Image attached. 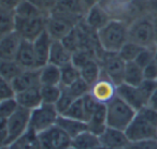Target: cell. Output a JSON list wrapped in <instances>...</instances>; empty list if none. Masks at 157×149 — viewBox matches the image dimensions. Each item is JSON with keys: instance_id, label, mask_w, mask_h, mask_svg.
<instances>
[{"instance_id": "6da1fadb", "label": "cell", "mask_w": 157, "mask_h": 149, "mask_svg": "<svg viewBox=\"0 0 157 149\" xmlns=\"http://www.w3.org/2000/svg\"><path fill=\"white\" fill-rule=\"evenodd\" d=\"M97 40L103 52L118 53L129 41V24L123 20L112 18L97 31Z\"/></svg>"}, {"instance_id": "44dd1931", "label": "cell", "mask_w": 157, "mask_h": 149, "mask_svg": "<svg viewBox=\"0 0 157 149\" xmlns=\"http://www.w3.org/2000/svg\"><path fill=\"white\" fill-rule=\"evenodd\" d=\"M88 131L93 134L99 136L105 131L108 128L107 125V104L99 103L95 112L87 121Z\"/></svg>"}, {"instance_id": "4dcf8cb0", "label": "cell", "mask_w": 157, "mask_h": 149, "mask_svg": "<svg viewBox=\"0 0 157 149\" xmlns=\"http://www.w3.org/2000/svg\"><path fill=\"white\" fill-rule=\"evenodd\" d=\"M63 93V86L61 85H48L41 86V95L42 101L45 104L56 105Z\"/></svg>"}, {"instance_id": "e575fe53", "label": "cell", "mask_w": 157, "mask_h": 149, "mask_svg": "<svg viewBox=\"0 0 157 149\" xmlns=\"http://www.w3.org/2000/svg\"><path fill=\"white\" fill-rule=\"evenodd\" d=\"M143 50V47L138 44L133 43L131 41H128L118 52V55L122 57V59L126 62L129 61H136L137 57L139 56V54L141 53V50Z\"/></svg>"}, {"instance_id": "1f68e13d", "label": "cell", "mask_w": 157, "mask_h": 149, "mask_svg": "<svg viewBox=\"0 0 157 149\" xmlns=\"http://www.w3.org/2000/svg\"><path fill=\"white\" fill-rule=\"evenodd\" d=\"M15 143L21 149H41L39 134L31 129H28V131L23 134Z\"/></svg>"}, {"instance_id": "83f0119b", "label": "cell", "mask_w": 157, "mask_h": 149, "mask_svg": "<svg viewBox=\"0 0 157 149\" xmlns=\"http://www.w3.org/2000/svg\"><path fill=\"white\" fill-rule=\"evenodd\" d=\"M23 71L24 69L18 65L15 59L12 60L0 59V78L13 82Z\"/></svg>"}, {"instance_id": "7402d4cb", "label": "cell", "mask_w": 157, "mask_h": 149, "mask_svg": "<svg viewBox=\"0 0 157 149\" xmlns=\"http://www.w3.org/2000/svg\"><path fill=\"white\" fill-rule=\"evenodd\" d=\"M72 55H73V53L68 50L63 42L54 40L52 43V47H51L48 62L60 68L67 63L71 62Z\"/></svg>"}, {"instance_id": "603a6c76", "label": "cell", "mask_w": 157, "mask_h": 149, "mask_svg": "<svg viewBox=\"0 0 157 149\" xmlns=\"http://www.w3.org/2000/svg\"><path fill=\"white\" fill-rule=\"evenodd\" d=\"M56 125L61 128L71 138H74L83 132L88 131V125L86 121L75 120V119L68 118L66 116H61V115L59 116Z\"/></svg>"}, {"instance_id": "ffe728a7", "label": "cell", "mask_w": 157, "mask_h": 149, "mask_svg": "<svg viewBox=\"0 0 157 149\" xmlns=\"http://www.w3.org/2000/svg\"><path fill=\"white\" fill-rule=\"evenodd\" d=\"M15 60L24 70L37 69V58H36L33 42L23 40L22 44L20 46V50L16 54Z\"/></svg>"}, {"instance_id": "ab89813d", "label": "cell", "mask_w": 157, "mask_h": 149, "mask_svg": "<svg viewBox=\"0 0 157 149\" xmlns=\"http://www.w3.org/2000/svg\"><path fill=\"white\" fill-rule=\"evenodd\" d=\"M16 97V91L12 82L0 78V101L7 99H13Z\"/></svg>"}, {"instance_id": "d6a6232c", "label": "cell", "mask_w": 157, "mask_h": 149, "mask_svg": "<svg viewBox=\"0 0 157 149\" xmlns=\"http://www.w3.org/2000/svg\"><path fill=\"white\" fill-rule=\"evenodd\" d=\"M15 13L14 11L0 9V35L15 31Z\"/></svg>"}, {"instance_id": "836d02e7", "label": "cell", "mask_w": 157, "mask_h": 149, "mask_svg": "<svg viewBox=\"0 0 157 149\" xmlns=\"http://www.w3.org/2000/svg\"><path fill=\"white\" fill-rule=\"evenodd\" d=\"M61 116H66V117H68V118L75 119V120H81V121H86V122H87V116H86L85 107H84L83 98L76 99L75 101L72 103V105L66 110L65 114H63Z\"/></svg>"}, {"instance_id": "cb8c5ba5", "label": "cell", "mask_w": 157, "mask_h": 149, "mask_svg": "<svg viewBox=\"0 0 157 149\" xmlns=\"http://www.w3.org/2000/svg\"><path fill=\"white\" fill-rule=\"evenodd\" d=\"M80 71H81V77L92 87L100 78L102 74V68L100 61L97 58H94L80 68Z\"/></svg>"}, {"instance_id": "bcb514c9", "label": "cell", "mask_w": 157, "mask_h": 149, "mask_svg": "<svg viewBox=\"0 0 157 149\" xmlns=\"http://www.w3.org/2000/svg\"><path fill=\"white\" fill-rule=\"evenodd\" d=\"M146 12L151 16H157V0H146Z\"/></svg>"}, {"instance_id": "ee69618b", "label": "cell", "mask_w": 157, "mask_h": 149, "mask_svg": "<svg viewBox=\"0 0 157 149\" xmlns=\"http://www.w3.org/2000/svg\"><path fill=\"white\" fill-rule=\"evenodd\" d=\"M21 0H0V9L14 11Z\"/></svg>"}, {"instance_id": "9a60e30c", "label": "cell", "mask_w": 157, "mask_h": 149, "mask_svg": "<svg viewBox=\"0 0 157 149\" xmlns=\"http://www.w3.org/2000/svg\"><path fill=\"white\" fill-rule=\"evenodd\" d=\"M112 18L113 17L110 15L107 9L101 6V3H99L87 10L83 22L88 28L97 32L101 28H103Z\"/></svg>"}, {"instance_id": "c3c4849f", "label": "cell", "mask_w": 157, "mask_h": 149, "mask_svg": "<svg viewBox=\"0 0 157 149\" xmlns=\"http://www.w3.org/2000/svg\"><path fill=\"white\" fill-rule=\"evenodd\" d=\"M82 1H83V3L85 5V7L87 8V10H88V9H90V8L94 7V6L101 3L102 0H82Z\"/></svg>"}, {"instance_id": "681fc988", "label": "cell", "mask_w": 157, "mask_h": 149, "mask_svg": "<svg viewBox=\"0 0 157 149\" xmlns=\"http://www.w3.org/2000/svg\"><path fill=\"white\" fill-rule=\"evenodd\" d=\"M44 2H45L46 7H48V10L50 11V13L53 11L55 7H56L57 2H58V0H44Z\"/></svg>"}, {"instance_id": "5bb4252c", "label": "cell", "mask_w": 157, "mask_h": 149, "mask_svg": "<svg viewBox=\"0 0 157 149\" xmlns=\"http://www.w3.org/2000/svg\"><path fill=\"white\" fill-rule=\"evenodd\" d=\"M99 140H100V144L108 149L128 148L130 144L126 132L110 127H108L105 131L99 136Z\"/></svg>"}, {"instance_id": "f6af8a7d", "label": "cell", "mask_w": 157, "mask_h": 149, "mask_svg": "<svg viewBox=\"0 0 157 149\" xmlns=\"http://www.w3.org/2000/svg\"><path fill=\"white\" fill-rule=\"evenodd\" d=\"M28 1L30 3H33L36 8H38L45 16H48L50 14V11L48 10V7H46L44 0H28Z\"/></svg>"}, {"instance_id": "f1b7e54d", "label": "cell", "mask_w": 157, "mask_h": 149, "mask_svg": "<svg viewBox=\"0 0 157 149\" xmlns=\"http://www.w3.org/2000/svg\"><path fill=\"white\" fill-rule=\"evenodd\" d=\"M61 72V86L68 87L73 84L75 80L81 78V71L73 62H69L67 65L60 67Z\"/></svg>"}, {"instance_id": "f546056e", "label": "cell", "mask_w": 157, "mask_h": 149, "mask_svg": "<svg viewBox=\"0 0 157 149\" xmlns=\"http://www.w3.org/2000/svg\"><path fill=\"white\" fill-rule=\"evenodd\" d=\"M16 17L21 18H33L39 17V16H45L38 8H36L33 3H30L28 0H21L20 3L16 6L14 10Z\"/></svg>"}, {"instance_id": "277c9868", "label": "cell", "mask_w": 157, "mask_h": 149, "mask_svg": "<svg viewBox=\"0 0 157 149\" xmlns=\"http://www.w3.org/2000/svg\"><path fill=\"white\" fill-rule=\"evenodd\" d=\"M59 116L60 114L57 110L56 106L43 103L30 112L29 129L40 134L54 127L57 123Z\"/></svg>"}, {"instance_id": "f35d334b", "label": "cell", "mask_w": 157, "mask_h": 149, "mask_svg": "<svg viewBox=\"0 0 157 149\" xmlns=\"http://www.w3.org/2000/svg\"><path fill=\"white\" fill-rule=\"evenodd\" d=\"M75 100L76 99L69 92V90H68L67 88H65V87H63V93H61L60 98H59L58 102H57L55 106H56L59 114L63 115V114H65L66 110L72 105V103H73Z\"/></svg>"}, {"instance_id": "7c38bea8", "label": "cell", "mask_w": 157, "mask_h": 149, "mask_svg": "<svg viewBox=\"0 0 157 149\" xmlns=\"http://www.w3.org/2000/svg\"><path fill=\"white\" fill-rule=\"evenodd\" d=\"M116 90H117V86L102 73L100 78L90 87V93L97 102L108 104L112 99H114L117 95Z\"/></svg>"}, {"instance_id": "30bf717a", "label": "cell", "mask_w": 157, "mask_h": 149, "mask_svg": "<svg viewBox=\"0 0 157 149\" xmlns=\"http://www.w3.org/2000/svg\"><path fill=\"white\" fill-rule=\"evenodd\" d=\"M15 31L23 38V40L33 42L45 31L46 16L33 18H21L15 16Z\"/></svg>"}, {"instance_id": "f907efd6", "label": "cell", "mask_w": 157, "mask_h": 149, "mask_svg": "<svg viewBox=\"0 0 157 149\" xmlns=\"http://www.w3.org/2000/svg\"><path fill=\"white\" fill-rule=\"evenodd\" d=\"M1 149H21V147L16 143H13L11 145H8V146H1Z\"/></svg>"}, {"instance_id": "2e32d148", "label": "cell", "mask_w": 157, "mask_h": 149, "mask_svg": "<svg viewBox=\"0 0 157 149\" xmlns=\"http://www.w3.org/2000/svg\"><path fill=\"white\" fill-rule=\"evenodd\" d=\"M22 42L23 38L16 31L0 35V59H15Z\"/></svg>"}, {"instance_id": "52a82bcc", "label": "cell", "mask_w": 157, "mask_h": 149, "mask_svg": "<svg viewBox=\"0 0 157 149\" xmlns=\"http://www.w3.org/2000/svg\"><path fill=\"white\" fill-rule=\"evenodd\" d=\"M125 132H126L130 143L157 138V127L152 122H150L147 119L144 118L138 112Z\"/></svg>"}, {"instance_id": "d590c367", "label": "cell", "mask_w": 157, "mask_h": 149, "mask_svg": "<svg viewBox=\"0 0 157 149\" xmlns=\"http://www.w3.org/2000/svg\"><path fill=\"white\" fill-rule=\"evenodd\" d=\"M69 90V92L73 95L75 99H80L83 98L84 95H86L87 93H90V86L83 80V78H78V80L73 83L72 85L68 87H65Z\"/></svg>"}, {"instance_id": "b9f144b4", "label": "cell", "mask_w": 157, "mask_h": 149, "mask_svg": "<svg viewBox=\"0 0 157 149\" xmlns=\"http://www.w3.org/2000/svg\"><path fill=\"white\" fill-rule=\"evenodd\" d=\"M128 149H157V138L156 140H147L130 143Z\"/></svg>"}, {"instance_id": "9c48e42d", "label": "cell", "mask_w": 157, "mask_h": 149, "mask_svg": "<svg viewBox=\"0 0 157 149\" xmlns=\"http://www.w3.org/2000/svg\"><path fill=\"white\" fill-rule=\"evenodd\" d=\"M78 25L71 20L56 13H50L45 18V30L53 40L61 41Z\"/></svg>"}, {"instance_id": "8fae6325", "label": "cell", "mask_w": 157, "mask_h": 149, "mask_svg": "<svg viewBox=\"0 0 157 149\" xmlns=\"http://www.w3.org/2000/svg\"><path fill=\"white\" fill-rule=\"evenodd\" d=\"M52 12L69 18L78 25L84 20L87 8L82 0H58L56 7L53 9Z\"/></svg>"}, {"instance_id": "ac0fdd59", "label": "cell", "mask_w": 157, "mask_h": 149, "mask_svg": "<svg viewBox=\"0 0 157 149\" xmlns=\"http://www.w3.org/2000/svg\"><path fill=\"white\" fill-rule=\"evenodd\" d=\"M16 93L24 91L33 87L41 86L40 83V69H28L24 70L15 80L12 82Z\"/></svg>"}, {"instance_id": "74e56055", "label": "cell", "mask_w": 157, "mask_h": 149, "mask_svg": "<svg viewBox=\"0 0 157 149\" xmlns=\"http://www.w3.org/2000/svg\"><path fill=\"white\" fill-rule=\"evenodd\" d=\"M156 53H157V45L152 46V47H143V50H141L139 56L136 59V62L144 69L146 65H148L153 61H155Z\"/></svg>"}, {"instance_id": "4fadbf2b", "label": "cell", "mask_w": 157, "mask_h": 149, "mask_svg": "<svg viewBox=\"0 0 157 149\" xmlns=\"http://www.w3.org/2000/svg\"><path fill=\"white\" fill-rule=\"evenodd\" d=\"M116 95L122 100H124L127 104H129L131 107L135 108L137 112L147 105V101L143 97L138 86H131L123 83L117 86Z\"/></svg>"}, {"instance_id": "60d3db41", "label": "cell", "mask_w": 157, "mask_h": 149, "mask_svg": "<svg viewBox=\"0 0 157 149\" xmlns=\"http://www.w3.org/2000/svg\"><path fill=\"white\" fill-rule=\"evenodd\" d=\"M138 87H139L141 93L143 95V97L145 98V100L147 101V103H148L151 97H152L153 93H154L155 90L157 89V80H144Z\"/></svg>"}, {"instance_id": "f5cc1de1", "label": "cell", "mask_w": 157, "mask_h": 149, "mask_svg": "<svg viewBox=\"0 0 157 149\" xmlns=\"http://www.w3.org/2000/svg\"><path fill=\"white\" fill-rule=\"evenodd\" d=\"M124 149H128V148H124Z\"/></svg>"}, {"instance_id": "8d00e7d4", "label": "cell", "mask_w": 157, "mask_h": 149, "mask_svg": "<svg viewBox=\"0 0 157 149\" xmlns=\"http://www.w3.org/2000/svg\"><path fill=\"white\" fill-rule=\"evenodd\" d=\"M20 108L16 98L0 101V118L8 119Z\"/></svg>"}, {"instance_id": "484cf974", "label": "cell", "mask_w": 157, "mask_h": 149, "mask_svg": "<svg viewBox=\"0 0 157 149\" xmlns=\"http://www.w3.org/2000/svg\"><path fill=\"white\" fill-rule=\"evenodd\" d=\"M144 80H145V77H144L143 68L140 67L136 61L126 62L124 73L125 84L131 85V86H139Z\"/></svg>"}, {"instance_id": "3957f363", "label": "cell", "mask_w": 157, "mask_h": 149, "mask_svg": "<svg viewBox=\"0 0 157 149\" xmlns=\"http://www.w3.org/2000/svg\"><path fill=\"white\" fill-rule=\"evenodd\" d=\"M137 115V110L116 95L107 104V125L113 129L126 131Z\"/></svg>"}, {"instance_id": "d4e9b609", "label": "cell", "mask_w": 157, "mask_h": 149, "mask_svg": "<svg viewBox=\"0 0 157 149\" xmlns=\"http://www.w3.org/2000/svg\"><path fill=\"white\" fill-rule=\"evenodd\" d=\"M40 69V83L41 86L48 85H61L60 68L53 63H46Z\"/></svg>"}, {"instance_id": "7dc6e473", "label": "cell", "mask_w": 157, "mask_h": 149, "mask_svg": "<svg viewBox=\"0 0 157 149\" xmlns=\"http://www.w3.org/2000/svg\"><path fill=\"white\" fill-rule=\"evenodd\" d=\"M147 105H150L151 107H153L154 110H157V89L155 90V92L153 93V95L151 97L150 101H148Z\"/></svg>"}, {"instance_id": "d6986e66", "label": "cell", "mask_w": 157, "mask_h": 149, "mask_svg": "<svg viewBox=\"0 0 157 149\" xmlns=\"http://www.w3.org/2000/svg\"><path fill=\"white\" fill-rule=\"evenodd\" d=\"M15 98L21 107L29 110H35L39 107L41 104H43L41 95V86L33 87V88L17 92Z\"/></svg>"}, {"instance_id": "e0dca14e", "label": "cell", "mask_w": 157, "mask_h": 149, "mask_svg": "<svg viewBox=\"0 0 157 149\" xmlns=\"http://www.w3.org/2000/svg\"><path fill=\"white\" fill-rule=\"evenodd\" d=\"M54 40L50 37L46 30L42 35H40L35 41L33 42V50H35L36 58H37L38 68H41L48 63L50 60V53L52 43Z\"/></svg>"}, {"instance_id": "7bdbcfd3", "label": "cell", "mask_w": 157, "mask_h": 149, "mask_svg": "<svg viewBox=\"0 0 157 149\" xmlns=\"http://www.w3.org/2000/svg\"><path fill=\"white\" fill-rule=\"evenodd\" d=\"M144 77L145 80H157V61H153L148 65L144 68Z\"/></svg>"}, {"instance_id": "816d5d0a", "label": "cell", "mask_w": 157, "mask_h": 149, "mask_svg": "<svg viewBox=\"0 0 157 149\" xmlns=\"http://www.w3.org/2000/svg\"><path fill=\"white\" fill-rule=\"evenodd\" d=\"M153 17V23H154V27H155V32H156V37H157V16H152Z\"/></svg>"}, {"instance_id": "4316f807", "label": "cell", "mask_w": 157, "mask_h": 149, "mask_svg": "<svg viewBox=\"0 0 157 149\" xmlns=\"http://www.w3.org/2000/svg\"><path fill=\"white\" fill-rule=\"evenodd\" d=\"M100 145L98 136L90 131H85L72 138L71 149H96Z\"/></svg>"}, {"instance_id": "8992f818", "label": "cell", "mask_w": 157, "mask_h": 149, "mask_svg": "<svg viewBox=\"0 0 157 149\" xmlns=\"http://www.w3.org/2000/svg\"><path fill=\"white\" fill-rule=\"evenodd\" d=\"M98 60L100 61L102 73L107 77H109L116 86L124 83L126 61L123 60L122 57L118 55V53L103 52Z\"/></svg>"}, {"instance_id": "5b68a950", "label": "cell", "mask_w": 157, "mask_h": 149, "mask_svg": "<svg viewBox=\"0 0 157 149\" xmlns=\"http://www.w3.org/2000/svg\"><path fill=\"white\" fill-rule=\"evenodd\" d=\"M30 112L31 110L20 106V108L11 117L6 119L8 136L5 143L1 144V146H8V145L13 144L23 134L28 131L29 121H30Z\"/></svg>"}, {"instance_id": "ba28073f", "label": "cell", "mask_w": 157, "mask_h": 149, "mask_svg": "<svg viewBox=\"0 0 157 149\" xmlns=\"http://www.w3.org/2000/svg\"><path fill=\"white\" fill-rule=\"evenodd\" d=\"M41 149H71L72 138L57 125L39 134Z\"/></svg>"}, {"instance_id": "7a4b0ae2", "label": "cell", "mask_w": 157, "mask_h": 149, "mask_svg": "<svg viewBox=\"0 0 157 149\" xmlns=\"http://www.w3.org/2000/svg\"><path fill=\"white\" fill-rule=\"evenodd\" d=\"M129 41L142 47H152L157 45L154 23L150 14L138 16L129 24Z\"/></svg>"}]
</instances>
